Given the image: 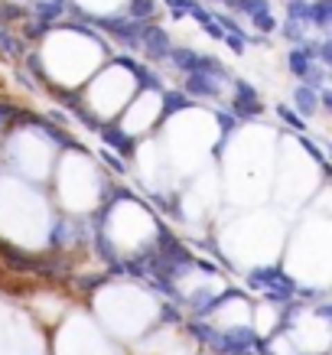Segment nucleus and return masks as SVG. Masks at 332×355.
<instances>
[{
	"label": "nucleus",
	"mask_w": 332,
	"mask_h": 355,
	"mask_svg": "<svg viewBox=\"0 0 332 355\" xmlns=\"http://www.w3.org/2000/svg\"><path fill=\"white\" fill-rule=\"evenodd\" d=\"M0 254H3V264L13 270H26V274H40V277H62L65 274V264L59 258H36V254L17 251L3 241H0Z\"/></svg>",
	"instance_id": "obj_1"
},
{
	"label": "nucleus",
	"mask_w": 332,
	"mask_h": 355,
	"mask_svg": "<svg viewBox=\"0 0 332 355\" xmlns=\"http://www.w3.org/2000/svg\"><path fill=\"white\" fill-rule=\"evenodd\" d=\"M140 40L147 43V53L153 55V59H163V55H170V36L160 30V26H140Z\"/></svg>",
	"instance_id": "obj_2"
},
{
	"label": "nucleus",
	"mask_w": 332,
	"mask_h": 355,
	"mask_svg": "<svg viewBox=\"0 0 332 355\" xmlns=\"http://www.w3.org/2000/svg\"><path fill=\"white\" fill-rule=\"evenodd\" d=\"M105 30H111L118 40H124L128 46H137V33H140V26L137 23H128V20H98Z\"/></svg>",
	"instance_id": "obj_3"
},
{
	"label": "nucleus",
	"mask_w": 332,
	"mask_h": 355,
	"mask_svg": "<svg viewBox=\"0 0 332 355\" xmlns=\"http://www.w3.org/2000/svg\"><path fill=\"white\" fill-rule=\"evenodd\" d=\"M26 53V43H23L20 36H13L0 26V55H7V59H17V55Z\"/></svg>",
	"instance_id": "obj_4"
},
{
	"label": "nucleus",
	"mask_w": 332,
	"mask_h": 355,
	"mask_svg": "<svg viewBox=\"0 0 332 355\" xmlns=\"http://www.w3.org/2000/svg\"><path fill=\"white\" fill-rule=\"evenodd\" d=\"M189 92H195V95H218V85H215L209 76H199V72H193L189 76Z\"/></svg>",
	"instance_id": "obj_5"
},
{
	"label": "nucleus",
	"mask_w": 332,
	"mask_h": 355,
	"mask_svg": "<svg viewBox=\"0 0 332 355\" xmlns=\"http://www.w3.org/2000/svg\"><path fill=\"white\" fill-rule=\"evenodd\" d=\"M238 108H241V111H254V114L261 111V105H257V95L247 85H238Z\"/></svg>",
	"instance_id": "obj_6"
},
{
	"label": "nucleus",
	"mask_w": 332,
	"mask_h": 355,
	"mask_svg": "<svg viewBox=\"0 0 332 355\" xmlns=\"http://www.w3.org/2000/svg\"><path fill=\"white\" fill-rule=\"evenodd\" d=\"M130 13H134V17H153V0H134Z\"/></svg>",
	"instance_id": "obj_7"
},
{
	"label": "nucleus",
	"mask_w": 332,
	"mask_h": 355,
	"mask_svg": "<svg viewBox=\"0 0 332 355\" xmlns=\"http://www.w3.org/2000/svg\"><path fill=\"white\" fill-rule=\"evenodd\" d=\"M195 17H199V23H202V26H205V30H209V33H212V36H218V40L225 36V33H222V30H218V26H215V20H212V17H209V13L195 10Z\"/></svg>",
	"instance_id": "obj_8"
},
{
	"label": "nucleus",
	"mask_w": 332,
	"mask_h": 355,
	"mask_svg": "<svg viewBox=\"0 0 332 355\" xmlns=\"http://www.w3.org/2000/svg\"><path fill=\"white\" fill-rule=\"evenodd\" d=\"M297 101H300V108L306 111V114H310V111H316V101H313V92H297Z\"/></svg>",
	"instance_id": "obj_9"
},
{
	"label": "nucleus",
	"mask_w": 332,
	"mask_h": 355,
	"mask_svg": "<svg viewBox=\"0 0 332 355\" xmlns=\"http://www.w3.org/2000/svg\"><path fill=\"white\" fill-rule=\"evenodd\" d=\"M290 65H293L300 76H306V59H303V53H293V55H290Z\"/></svg>",
	"instance_id": "obj_10"
}]
</instances>
